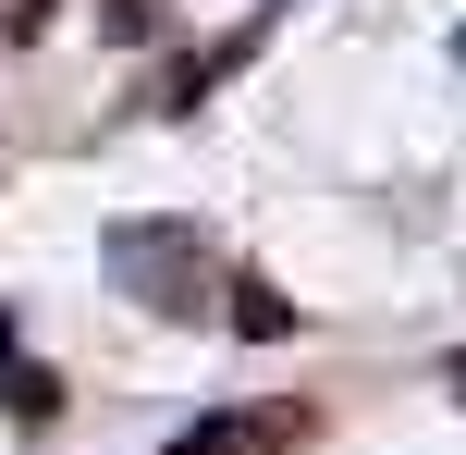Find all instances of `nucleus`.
Listing matches in <instances>:
<instances>
[{"label":"nucleus","mask_w":466,"mask_h":455,"mask_svg":"<svg viewBox=\"0 0 466 455\" xmlns=\"http://www.w3.org/2000/svg\"><path fill=\"white\" fill-rule=\"evenodd\" d=\"M98 259H111V284L147 320H209V246H197V222H111Z\"/></svg>","instance_id":"f257e3e1"},{"label":"nucleus","mask_w":466,"mask_h":455,"mask_svg":"<svg viewBox=\"0 0 466 455\" xmlns=\"http://www.w3.org/2000/svg\"><path fill=\"white\" fill-rule=\"evenodd\" d=\"M307 431H319L307 407H246V419H209V431H185L172 455H295Z\"/></svg>","instance_id":"f03ea898"},{"label":"nucleus","mask_w":466,"mask_h":455,"mask_svg":"<svg viewBox=\"0 0 466 455\" xmlns=\"http://www.w3.org/2000/svg\"><path fill=\"white\" fill-rule=\"evenodd\" d=\"M0 382H13V419H62V369H37L13 345V308H0Z\"/></svg>","instance_id":"7ed1b4c3"},{"label":"nucleus","mask_w":466,"mask_h":455,"mask_svg":"<svg viewBox=\"0 0 466 455\" xmlns=\"http://www.w3.org/2000/svg\"><path fill=\"white\" fill-rule=\"evenodd\" d=\"M246 49H258V37H221V49H197V62H185V74H172V87H160V111H197V98H209L221 74L246 62Z\"/></svg>","instance_id":"20e7f679"},{"label":"nucleus","mask_w":466,"mask_h":455,"mask_svg":"<svg viewBox=\"0 0 466 455\" xmlns=\"http://www.w3.org/2000/svg\"><path fill=\"white\" fill-rule=\"evenodd\" d=\"M233 333H258V345H282V333H295V308H282L270 284H233Z\"/></svg>","instance_id":"39448f33"},{"label":"nucleus","mask_w":466,"mask_h":455,"mask_svg":"<svg viewBox=\"0 0 466 455\" xmlns=\"http://www.w3.org/2000/svg\"><path fill=\"white\" fill-rule=\"evenodd\" d=\"M98 25H111V37H147V25H160V0H111Z\"/></svg>","instance_id":"423d86ee"},{"label":"nucleus","mask_w":466,"mask_h":455,"mask_svg":"<svg viewBox=\"0 0 466 455\" xmlns=\"http://www.w3.org/2000/svg\"><path fill=\"white\" fill-rule=\"evenodd\" d=\"M49 13H62V0H13V37H37V25H49Z\"/></svg>","instance_id":"0eeeda50"},{"label":"nucleus","mask_w":466,"mask_h":455,"mask_svg":"<svg viewBox=\"0 0 466 455\" xmlns=\"http://www.w3.org/2000/svg\"><path fill=\"white\" fill-rule=\"evenodd\" d=\"M442 394H454V407H466V345H454V357H442Z\"/></svg>","instance_id":"6e6552de"},{"label":"nucleus","mask_w":466,"mask_h":455,"mask_svg":"<svg viewBox=\"0 0 466 455\" xmlns=\"http://www.w3.org/2000/svg\"><path fill=\"white\" fill-rule=\"evenodd\" d=\"M454 62H466V37H454Z\"/></svg>","instance_id":"1a4fd4ad"}]
</instances>
